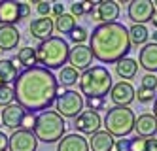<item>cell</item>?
I'll return each mask as SVG.
<instances>
[{
    "label": "cell",
    "instance_id": "obj_1",
    "mask_svg": "<svg viewBox=\"0 0 157 151\" xmlns=\"http://www.w3.org/2000/svg\"><path fill=\"white\" fill-rule=\"evenodd\" d=\"M57 77L51 70H46L42 66L25 68L17 74L13 81V92L15 100L25 111H46L51 104H55L57 96Z\"/></svg>",
    "mask_w": 157,
    "mask_h": 151
},
{
    "label": "cell",
    "instance_id": "obj_2",
    "mask_svg": "<svg viewBox=\"0 0 157 151\" xmlns=\"http://www.w3.org/2000/svg\"><path fill=\"white\" fill-rule=\"evenodd\" d=\"M129 28L121 23H102L89 34V49L93 59L102 64H117L131 51Z\"/></svg>",
    "mask_w": 157,
    "mask_h": 151
},
{
    "label": "cell",
    "instance_id": "obj_3",
    "mask_svg": "<svg viewBox=\"0 0 157 151\" xmlns=\"http://www.w3.org/2000/svg\"><path fill=\"white\" fill-rule=\"evenodd\" d=\"M36 61L42 64L46 70H55V68H63L68 62V51L70 45L61 36H51L36 45Z\"/></svg>",
    "mask_w": 157,
    "mask_h": 151
},
{
    "label": "cell",
    "instance_id": "obj_4",
    "mask_svg": "<svg viewBox=\"0 0 157 151\" xmlns=\"http://www.w3.org/2000/svg\"><path fill=\"white\" fill-rule=\"evenodd\" d=\"M80 95L87 98H106V95L112 91V74L106 66H91L80 76Z\"/></svg>",
    "mask_w": 157,
    "mask_h": 151
},
{
    "label": "cell",
    "instance_id": "obj_5",
    "mask_svg": "<svg viewBox=\"0 0 157 151\" xmlns=\"http://www.w3.org/2000/svg\"><path fill=\"white\" fill-rule=\"evenodd\" d=\"M32 132H34L38 142L53 144V142H59L64 136L66 123L55 110H46L40 115H36V123H34Z\"/></svg>",
    "mask_w": 157,
    "mask_h": 151
},
{
    "label": "cell",
    "instance_id": "obj_6",
    "mask_svg": "<svg viewBox=\"0 0 157 151\" xmlns=\"http://www.w3.org/2000/svg\"><path fill=\"white\" fill-rule=\"evenodd\" d=\"M134 119L136 115L131 108H123V106H114L110 108L102 119V126L106 132L114 138H127L134 130Z\"/></svg>",
    "mask_w": 157,
    "mask_h": 151
},
{
    "label": "cell",
    "instance_id": "obj_7",
    "mask_svg": "<svg viewBox=\"0 0 157 151\" xmlns=\"http://www.w3.org/2000/svg\"><path fill=\"white\" fill-rule=\"evenodd\" d=\"M85 106V100L78 91L64 89L63 85L57 87V96H55V111L63 119H74L78 117Z\"/></svg>",
    "mask_w": 157,
    "mask_h": 151
},
{
    "label": "cell",
    "instance_id": "obj_8",
    "mask_svg": "<svg viewBox=\"0 0 157 151\" xmlns=\"http://www.w3.org/2000/svg\"><path fill=\"white\" fill-rule=\"evenodd\" d=\"M8 149L10 151H36L38 140L32 130L17 129L12 132V136H8Z\"/></svg>",
    "mask_w": 157,
    "mask_h": 151
},
{
    "label": "cell",
    "instance_id": "obj_9",
    "mask_svg": "<svg viewBox=\"0 0 157 151\" xmlns=\"http://www.w3.org/2000/svg\"><path fill=\"white\" fill-rule=\"evenodd\" d=\"M74 129L78 134H95L100 130L102 126V117L97 113V111H91V110H83L78 117H74Z\"/></svg>",
    "mask_w": 157,
    "mask_h": 151
},
{
    "label": "cell",
    "instance_id": "obj_10",
    "mask_svg": "<svg viewBox=\"0 0 157 151\" xmlns=\"http://www.w3.org/2000/svg\"><path fill=\"white\" fill-rule=\"evenodd\" d=\"M153 11L155 6L151 0H132V2H129L127 15L132 21V25H146L148 21H151Z\"/></svg>",
    "mask_w": 157,
    "mask_h": 151
},
{
    "label": "cell",
    "instance_id": "obj_11",
    "mask_svg": "<svg viewBox=\"0 0 157 151\" xmlns=\"http://www.w3.org/2000/svg\"><path fill=\"white\" fill-rule=\"evenodd\" d=\"M136 98V91L129 81H117L116 85H112L110 91V100L114 102V106H123L129 108Z\"/></svg>",
    "mask_w": 157,
    "mask_h": 151
},
{
    "label": "cell",
    "instance_id": "obj_12",
    "mask_svg": "<svg viewBox=\"0 0 157 151\" xmlns=\"http://www.w3.org/2000/svg\"><path fill=\"white\" fill-rule=\"evenodd\" d=\"M68 64L74 68V70H87V68H91L93 64V53L91 49H89V45H74V47H70L68 51Z\"/></svg>",
    "mask_w": 157,
    "mask_h": 151
},
{
    "label": "cell",
    "instance_id": "obj_13",
    "mask_svg": "<svg viewBox=\"0 0 157 151\" xmlns=\"http://www.w3.org/2000/svg\"><path fill=\"white\" fill-rule=\"evenodd\" d=\"M95 21L102 23H116V19L119 17V4L112 2V0H102V2H97V8L91 15Z\"/></svg>",
    "mask_w": 157,
    "mask_h": 151
},
{
    "label": "cell",
    "instance_id": "obj_14",
    "mask_svg": "<svg viewBox=\"0 0 157 151\" xmlns=\"http://www.w3.org/2000/svg\"><path fill=\"white\" fill-rule=\"evenodd\" d=\"M25 117V110L19 106V104H10V106L2 108V115H0V121H2V125L6 126V129L10 130H17L21 126V121H23Z\"/></svg>",
    "mask_w": 157,
    "mask_h": 151
},
{
    "label": "cell",
    "instance_id": "obj_15",
    "mask_svg": "<svg viewBox=\"0 0 157 151\" xmlns=\"http://www.w3.org/2000/svg\"><path fill=\"white\" fill-rule=\"evenodd\" d=\"M134 132L140 138H153L157 132V119L153 117V113H140L134 119Z\"/></svg>",
    "mask_w": 157,
    "mask_h": 151
},
{
    "label": "cell",
    "instance_id": "obj_16",
    "mask_svg": "<svg viewBox=\"0 0 157 151\" xmlns=\"http://www.w3.org/2000/svg\"><path fill=\"white\" fill-rule=\"evenodd\" d=\"M138 66H142L148 74L157 72V43L150 42L142 45V49L138 53Z\"/></svg>",
    "mask_w": 157,
    "mask_h": 151
},
{
    "label": "cell",
    "instance_id": "obj_17",
    "mask_svg": "<svg viewBox=\"0 0 157 151\" xmlns=\"http://www.w3.org/2000/svg\"><path fill=\"white\" fill-rule=\"evenodd\" d=\"M55 27H53V19L51 17H40V19H32V23L29 25V32L32 38H38L40 42L51 38Z\"/></svg>",
    "mask_w": 157,
    "mask_h": 151
},
{
    "label": "cell",
    "instance_id": "obj_18",
    "mask_svg": "<svg viewBox=\"0 0 157 151\" xmlns=\"http://www.w3.org/2000/svg\"><path fill=\"white\" fill-rule=\"evenodd\" d=\"M57 151H89L87 138H83L78 132L64 134L57 144Z\"/></svg>",
    "mask_w": 157,
    "mask_h": 151
},
{
    "label": "cell",
    "instance_id": "obj_19",
    "mask_svg": "<svg viewBox=\"0 0 157 151\" xmlns=\"http://www.w3.org/2000/svg\"><path fill=\"white\" fill-rule=\"evenodd\" d=\"M114 136H110L106 130H98L95 134H91V138L87 140L89 151H112L114 149Z\"/></svg>",
    "mask_w": 157,
    "mask_h": 151
},
{
    "label": "cell",
    "instance_id": "obj_20",
    "mask_svg": "<svg viewBox=\"0 0 157 151\" xmlns=\"http://www.w3.org/2000/svg\"><path fill=\"white\" fill-rule=\"evenodd\" d=\"M19 42H21V34L15 27H8V25L0 27V49L2 51L15 49Z\"/></svg>",
    "mask_w": 157,
    "mask_h": 151
},
{
    "label": "cell",
    "instance_id": "obj_21",
    "mask_svg": "<svg viewBox=\"0 0 157 151\" xmlns=\"http://www.w3.org/2000/svg\"><path fill=\"white\" fill-rule=\"evenodd\" d=\"M19 23V2H0V27Z\"/></svg>",
    "mask_w": 157,
    "mask_h": 151
},
{
    "label": "cell",
    "instance_id": "obj_22",
    "mask_svg": "<svg viewBox=\"0 0 157 151\" xmlns=\"http://www.w3.org/2000/svg\"><path fill=\"white\" fill-rule=\"evenodd\" d=\"M17 66L12 59H2L0 61V87L10 85L17 79Z\"/></svg>",
    "mask_w": 157,
    "mask_h": 151
},
{
    "label": "cell",
    "instance_id": "obj_23",
    "mask_svg": "<svg viewBox=\"0 0 157 151\" xmlns=\"http://www.w3.org/2000/svg\"><path fill=\"white\" fill-rule=\"evenodd\" d=\"M116 151H146V138L132 136V138H121L114 144Z\"/></svg>",
    "mask_w": 157,
    "mask_h": 151
},
{
    "label": "cell",
    "instance_id": "obj_24",
    "mask_svg": "<svg viewBox=\"0 0 157 151\" xmlns=\"http://www.w3.org/2000/svg\"><path fill=\"white\" fill-rule=\"evenodd\" d=\"M136 72H138V62L134 59H131V57H125L123 61H119L116 64V74L121 77V81L123 79H132L136 76Z\"/></svg>",
    "mask_w": 157,
    "mask_h": 151
},
{
    "label": "cell",
    "instance_id": "obj_25",
    "mask_svg": "<svg viewBox=\"0 0 157 151\" xmlns=\"http://www.w3.org/2000/svg\"><path fill=\"white\" fill-rule=\"evenodd\" d=\"M129 40H131V45H134V47L146 45L150 40V30L146 28V25H132L129 28Z\"/></svg>",
    "mask_w": 157,
    "mask_h": 151
},
{
    "label": "cell",
    "instance_id": "obj_26",
    "mask_svg": "<svg viewBox=\"0 0 157 151\" xmlns=\"http://www.w3.org/2000/svg\"><path fill=\"white\" fill-rule=\"evenodd\" d=\"M12 61H13V62H19L21 66H25V68L36 66V64H38V61H36V49L25 45V47H21V49L17 51V57H15V59H12Z\"/></svg>",
    "mask_w": 157,
    "mask_h": 151
},
{
    "label": "cell",
    "instance_id": "obj_27",
    "mask_svg": "<svg viewBox=\"0 0 157 151\" xmlns=\"http://www.w3.org/2000/svg\"><path fill=\"white\" fill-rule=\"evenodd\" d=\"M53 27H55V30H57L59 34H70L78 27V21H76V17H72L70 13L64 11L61 17H57L53 21Z\"/></svg>",
    "mask_w": 157,
    "mask_h": 151
},
{
    "label": "cell",
    "instance_id": "obj_28",
    "mask_svg": "<svg viewBox=\"0 0 157 151\" xmlns=\"http://www.w3.org/2000/svg\"><path fill=\"white\" fill-rule=\"evenodd\" d=\"M80 81V72L74 70L72 66H63L61 72H59V77H57V83L63 85V87H72Z\"/></svg>",
    "mask_w": 157,
    "mask_h": 151
},
{
    "label": "cell",
    "instance_id": "obj_29",
    "mask_svg": "<svg viewBox=\"0 0 157 151\" xmlns=\"http://www.w3.org/2000/svg\"><path fill=\"white\" fill-rule=\"evenodd\" d=\"M13 100H15L13 87H10V85L0 87V106L6 108V106H10V104H13Z\"/></svg>",
    "mask_w": 157,
    "mask_h": 151
},
{
    "label": "cell",
    "instance_id": "obj_30",
    "mask_svg": "<svg viewBox=\"0 0 157 151\" xmlns=\"http://www.w3.org/2000/svg\"><path fill=\"white\" fill-rule=\"evenodd\" d=\"M87 38H89V34H87V28L85 27H76L70 32V40L74 42V45H83V42Z\"/></svg>",
    "mask_w": 157,
    "mask_h": 151
},
{
    "label": "cell",
    "instance_id": "obj_31",
    "mask_svg": "<svg viewBox=\"0 0 157 151\" xmlns=\"http://www.w3.org/2000/svg\"><path fill=\"white\" fill-rule=\"evenodd\" d=\"M85 106H87V110L98 113L100 110L106 108V98H87L85 100Z\"/></svg>",
    "mask_w": 157,
    "mask_h": 151
},
{
    "label": "cell",
    "instance_id": "obj_32",
    "mask_svg": "<svg viewBox=\"0 0 157 151\" xmlns=\"http://www.w3.org/2000/svg\"><path fill=\"white\" fill-rule=\"evenodd\" d=\"M136 98H138V102H142V104H150V102H153V98H155V91L138 87V91H136Z\"/></svg>",
    "mask_w": 157,
    "mask_h": 151
},
{
    "label": "cell",
    "instance_id": "obj_33",
    "mask_svg": "<svg viewBox=\"0 0 157 151\" xmlns=\"http://www.w3.org/2000/svg\"><path fill=\"white\" fill-rule=\"evenodd\" d=\"M140 87H142V89L155 91V89H157V77H155V74H146V76L140 79Z\"/></svg>",
    "mask_w": 157,
    "mask_h": 151
},
{
    "label": "cell",
    "instance_id": "obj_34",
    "mask_svg": "<svg viewBox=\"0 0 157 151\" xmlns=\"http://www.w3.org/2000/svg\"><path fill=\"white\" fill-rule=\"evenodd\" d=\"M34 123H36V115L30 113V111H25V117L21 121V129L23 130H32L34 129Z\"/></svg>",
    "mask_w": 157,
    "mask_h": 151
},
{
    "label": "cell",
    "instance_id": "obj_35",
    "mask_svg": "<svg viewBox=\"0 0 157 151\" xmlns=\"http://www.w3.org/2000/svg\"><path fill=\"white\" fill-rule=\"evenodd\" d=\"M36 11L40 17H49L51 15V2H46V0L36 2Z\"/></svg>",
    "mask_w": 157,
    "mask_h": 151
},
{
    "label": "cell",
    "instance_id": "obj_36",
    "mask_svg": "<svg viewBox=\"0 0 157 151\" xmlns=\"http://www.w3.org/2000/svg\"><path fill=\"white\" fill-rule=\"evenodd\" d=\"M70 15L72 17H82V15H85V4L83 2H74L70 6Z\"/></svg>",
    "mask_w": 157,
    "mask_h": 151
},
{
    "label": "cell",
    "instance_id": "obj_37",
    "mask_svg": "<svg viewBox=\"0 0 157 151\" xmlns=\"http://www.w3.org/2000/svg\"><path fill=\"white\" fill-rule=\"evenodd\" d=\"M32 13V9L27 2H19V21H23V19H29Z\"/></svg>",
    "mask_w": 157,
    "mask_h": 151
},
{
    "label": "cell",
    "instance_id": "obj_38",
    "mask_svg": "<svg viewBox=\"0 0 157 151\" xmlns=\"http://www.w3.org/2000/svg\"><path fill=\"white\" fill-rule=\"evenodd\" d=\"M63 13H64V6H63L61 2H53V4H51V15L57 19V17H61Z\"/></svg>",
    "mask_w": 157,
    "mask_h": 151
},
{
    "label": "cell",
    "instance_id": "obj_39",
    "mask_svg": "<svg viewBox=\"0 0 157 151\" xmlns=\"http://www.w3.org/2000/svg\"><path fill=\"white\" fill-rule=\"evenodd\" d=\"M146 151H157V138H148L146 140Z\"/></svg>",
    "mask_w": 157,
    "mask_h": 151
},
{
    "label": "cell",
    "instance_id": "obj_40",
    "mask_svg": "<svg viewBox=\"0 0 157 151\" xmlns=\"http://www.w3.org/2000/svg\"><path fill=\"white\" fill-rule=\"evenodd\" d=\"M0 151H8V136L0 130Z\"/></svg>",
    "mask_w": 157,
    "mask_h": 151
},
{
    "label": "cell",
    "instance_id": "obj_41",
    "mask_svg": "<svg viewBox=\"0 0 157 151\" xmlns=\"http://www.w3.org/2000/svg\"><path fill=\"white\" fill-rule=\"evenodd\" d=\"M151 23H153V27L157 28V9L153 11V15H151Z\"/></svg>",
    "mask_w": 157,
    "mask_h": 151
},
{
    "label": "cell",
    "instance_id": "obj_42",
    "mask_svg": "<svg viewBox=\"0 0 157 151\" xmlns=\"http://www.w3.org/2000/svg\"><path fill=\"white\" fill-rule=\"evenodd\" d=\"M153 117L157 119V98L153 100Z\"/></svg>",
    "mask_w": 157,
    "mask_h": 151
},
{
    "label": "cell",
    "instance_id": "obj_43",
    "mask_svg": "<svg viewBox=\"0 0 157 151\" xmlns=\"http://www.w3.org/2000/svg\"><path fill=\"white\" fill-rule=\"evenodd\" d=\"M151 36H153V43H157V30H155V32L151 34Z\"/></svg>",
    "mask_w": 157,
    "mask_h": 151
},
{
    "label": "cell",
    "instance_id": "obj_44",
    "mask_svg": "<svg viewBox=\"0 0 157 151\" xmlns=\"http://www.w3.org/2000/svg\"><path fill=\"white\" fill-rule=\"evenodd\" d=\"M153 6H155V9H157V0H155V2H153Z\"/></svg>",
    "mask_w": 157,
    "mask_h": 151
}]
</instances>
